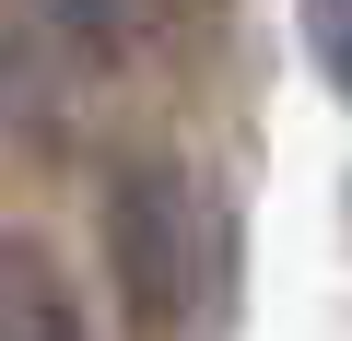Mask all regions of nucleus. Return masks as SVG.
Masks as SVG:
<instances>
[{
  "mask_svg": "<svg viewBox=\"0 0 352 341\" xmlns=\"http://www.w3.org/2000/svg\"><path fill=\"white\" fill-rule=\"evenodd\" d=\"M106 271L129 306V341H188L223 271V224L200 200V177L176 165H118L106 177Z\"/></svg>",
  "mask_w": 352,
  "mask_h": 341,
  "instance_id": "1",
  "label": "nucleus"
},
{
  "mask_svg": "<svg viewBox=\"0 0 352 341\" xmlns=\"http://www.w3.org/2000/svg\"><path fill=\"white\" fill-rule=\"evenodd\" d=\"M0 341H82L71 282H59L47 247H24V236H0Z\"/></svg>",
  "mask_w": 352,
  "mask_h": 341,
  "instance_id": "2",
  "label": "nucleus"
},
{
  "mask_svg": "<svg viewBox=\"0 0 352 341\" xmlns=\"http://www.w3.org/2000/svg\"><path fill=\"white\" fill-rule=\"evenodd\" d=\"M305 12V59H317V83H352V0H294Z\"/></svg>",
  "mask_w": 352,
  "mask_h": 341,
  "instance_id": "3",
  "label": "nucleus"
},
{
  "mask_svg": "<svg viewBox=\"0 0 352 341\" xmlns=\"http://www.w3.org/2000/svg\"><path fill=\"white\" fill-rule=\"evenodd\" d=\"M47 12H59L82 48H106V36H118V0H47Z\"/></svg>",
  "mask_w": 352,
  "mask_h": 341,
  "instance_id": "4",
  "label": "nucleus"
}]
</instances>
